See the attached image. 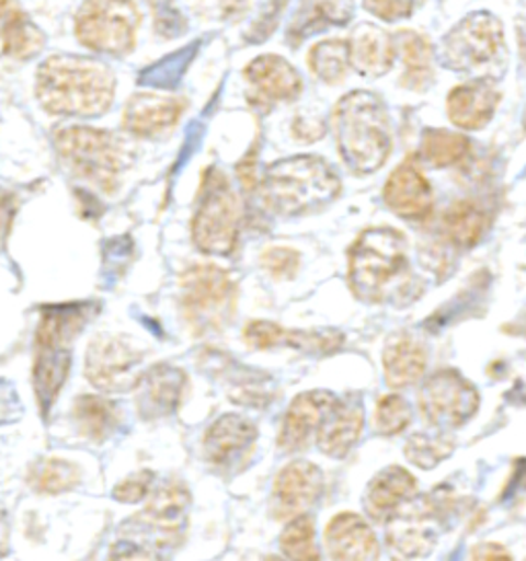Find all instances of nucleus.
Returning a JSON list of instances; mask_svg holds the SVG:
<instances>
[{"mask_svg":"<svg viewBox=\"0 0 526 561\" xmlns=\"http://www.w3.org/2000/svg\"><path fill=\"white\" fill-rule=\"evenodd\" d=\"M467 561H514L506 547L498 543H481L471 549Z\"/></svg>","mask_w":526,"mask_h":561,"instance_id":"de8ad7c7","label":"nucleus"},{"mask_svg":"<svg viewBox=\"0 0 526 561\" xmlns=\"http://www.w3.org/2000/svg\"><path fill=\"white\" fill-rule=\"evenodd\" d=\"M187 387V377L181 368L171 364H157L145 373L136 389H138V410L147 420H157L171 415L181 405V399Z\"/></svg>","mask_w":526,"mask_h":561,"instance_id":"6ab92c4d","label":"nucleus"},{"mask_svg":"<svg viewBox=\"0 0 526 561\" xmlns=\"http://www.w3.org/2000/svg\"><path fill=\"white\" fill-rule=\"evenodd\" d=\"M405 270L408 243L395 229H368L350 249V286L352 293L366 302H380L391 282Z\"/></svg>","mask_w":526,"mask_h":561,"instance_id":"20e7f679","label":"nucleus"},{"mask_svg":"<svg viewBox=\"0 0 526 561\" xmlns=\"http://www.w3.org/2000/svg\"><path fill=\"white\" fill-rule=\"evenodd\" d=\"M265 204L282 216L305 215L338 198L342 182L321 157L298 154L276 161L262 180Z\"/></svg>","mask_w":526,"mask_h":561,"instance_id":"7ed1b4c3","label":"nucleus"},{"mask_svg":"<svg viewBox=\"0 0 526 561\" xmlns=\"http://www.w3.org/2000/svg\"><path fill=\"white\" fill-rule=\"evenodd\" d=\"M469 140L460 133L443 130V128H427L422 134L420 157L424 163L436 169L457 165L469 154Z\"/></svg>","mask_w":526,"mask_h":561,"instance_id":"72a5a7b5","label":"nucleus"},{"mask_svg":"<svg viewBox=\"0 0 526 561\" xmlns=\"http://www.w3.org/2000/svg\"><path fill=\"white\" fill-rule=\"evenodd\" d=\"M11 547V523H9V512L0 504V560L9 553Z\"/></svg>","mask_w":526,"mask_h":561,"instance_id":"09e8293b","label":"nucleus"},{"mask_svg":"<svg viewBox=\"0 0 526 561\" xmlns=\"http://www.w3.org/2000/svg\"><path fill=\"white\" fill-rule=\"evenodd\" d=\"M393 42L401 48L403 65H405L403 84L415 91L424 89L432 81V62H434L432 44L424 35L415 32H401Z\"/></svg>","mask_w":526,"mask_h":561,"instance_id":"473e14b6","label":"nucleus"},{"mask_svg":"<svg viewBox=\"0 0 526 561\" xmlns=\"http://www.w3.org/2000/svg\"><path fill=\"white\" fill-rule=\"evenodd\" d=\"M245 77L251 84V95L263 107H270L278 101H293L302 91V79L298 70L276 54L258 56L245 68Z\"/></svg>","mask_w":526,"mask_h":561,"instance_id":"f3484780","label":"nucleus"},{"mask_svg":"<svg viewBox=\"0 0 526 561\" xmlns=\"http://www.w3.org/2000/svg\"><path fill=\"white\" fill-rule=\"evenodd\" d=\"M138 25L140 13L132 0H84L75 32L89 50L124 56L136 44Z\"/></svg>","mask_w":526,"mask_h":561,"instance_id":"6e6552de","label":"nucleus"},{"mask_svg":"<svg viewBox=\"0 0 526 561\" xmlns=\"http://www.w3.org/2000/svg\"><path fill=\"white\" fill-rule=\"evenodd\" d=\"M354 18V0H302L288 25L286 39L298 46L307 37L329 27H342Z\"/></svg>","mask_w":526,"mask_h":561,"instance_id":"a878e982","label":"nucleus"},{"mask_svg":"<svg viewBox=\"0 0 526 561\" xmlns=\"http://www.w3.org/2000/svg\"><path fill=\"white\" fill-rule=\"evenodd\" d=\"M443 225L446 237L457 248H473L485 232L488 218L473 202H457L446 210Z\"/></svg>","mask_w":526,"mask_h":561,"instance_id":"f704fd0d","label":"nucleus"},{"mask_svg":"<svg viewBox=\"0 0 526 561\" xmlns=\"http://www.w3.org/2000/svg\"><path fill=\"white\" fill-rule=\"evenodd\" d=\"M11 218H13V206L11 199L0 198V248L7 239V232L11 229Z\"/></svg>","mask_w":526,"mask_h":561,"instance_id":"8fccbe9b","label":"nucleus"},{"mask_svg":"<svg viewBox=\"0 0 526 561\" xmlns=\"http://www.w3.org/2000/svg\"><path fill=\"white\" fill-rule=\"evenodd\" d=\"M56 150L65 165L84 182L112 192L119 173L130 163L124 142L112 133L70 126L56 134Z\"/></svg>","mask_w":526,"mask_h":561,"instance_id":"39448f33","label":"nucleus"},{"mask_svg":"<svg viewBox=\"0 0 526 561\" xmlns=\"http://www.w3.org/2000/svg\"><path fill=\"white\" fill-rule=\"evenodd\" d=\"M479 410L476 387L453 368L434 373L420 391V412L430 426L459 428Z\"/></svg>","mask_w":526,"mask_h":561,"instance_id":"9b49d317","label":"nucleus"},{"mask_svg":"<svg viewBox=\"0 0 526 561\" xmlns=\"http://www.w3.org/2000/svg\"><path fill=\"white\" fill-rule=\"evenodd\" d=\"M9 4H11V0H0V19L9 13Z\"/></svg>","mask_w":526,"mask_h":561,"instance_id":"3c124183","label":"nucleus"},{"mask_svg":"<svg viewBox=\"0 0 526 561\" xmlns=\"http://www.w3.org/2000/svg\"><path fill=\"white\" fill-rule=\"evenodd\" d=\"M180 302L190 330L196 335H208L232 321L237 286L218 265H194L181 276Z\"/></svg>","mask_w":526,"mask_h":561,"instance_id":"0eeeda50","label":"nucleus"},{"mask_svg":"<svg viewBox=\"0 0 526 561\" xmlns=\"http://www.w3.org/2000/svg\"><path fill=\"white\" fill-rule=\"evenodd\" d=\"M411 424L410 403L401 396H385L377 403L375 426L382 436L401 434Z\"/></svg>","mask_w":526,"mask_h":561,"instance_id":"a19ab883","label":"nucleus"},{"mask_svg":"<svg viewBox=\"0 0 526 561\" xmlns=\"http://www.w3.org/2000/svg\"><path fill=\"white\" fill-rule=\"evenodd\" d=\"M185 103L175 95L136 93L124 112V128L134 136H157L175 126Z\"/></svg>","mask_w":526,"mask_h":561,"instance_id":"393cba45","label":"nucleus"},{"mask_svg":"<svg viewBox=\"0 0 526 561\" xmlns=\"http://www.w3.org/2000/svg\"><path fill=\"white\" fill-rule=\"evenodd\" d=\"M282 553L290 561H319V549L315 541V523L311 516H295L279 537Z\"/></svg>","mask_w":526,"mask_h":561,"instance_id":"58836bf2","label":"nucleus"},{"mask_svg":"<svg viewBox=\"0 0 526 561\" xmlns=\"http://www.w3.org/2000/svg\"><path fill=\"white\" fill-rule=\"evenodd\" d=\"M500 103V89L490 77L473 79L450 91L446 110L450 122L462 130H481L490 124Z\"/></svg>","mask_w":526,"mask_h":561,"instance_id":"a211bd4d","label":"nucleus"},{"mask_svg":"<svg viewBox=\"0 0 526 561\" xmlns=\"http://www.w3.org/2000/svg\"><path fill=\"white\" fill-rule=\"evenodd\" d=\"M262 265L278 280H290L295 278L300 265V255L295 249L274 248L267 249L262 255Z\"/></svg>","mask_w":526,"mask_h":561,"instance_id":"79ce46f5","label":"nucleus"},{"mask_svg":"<svg viewBox=\"0 0 526 561\" xmlns=\"http://www.w3.org/2000/svg\"><path fill=\"white\" fill-rule=\"evenodd\" d=\"M245 344L253 350L295 347L305 354L328 356L344 346V335L335 330H286L272 321H251L243 330Z\"/></svg>","mask_w":526,"mask_h":561,"instance_id":"4468645a","label":"nucleus"},{"mask_svg":"<svg viewBox=\"0 0 526 561\" xmlns=\"http://www.w3.org/2000/svg\"><path fill=\"white\" fill-rule=\"evenodd\" d=\"M142 352L132 347L126 340L115 335H99L84 358V375L93 387L105 393L130 391L142 377Z\"/></svg>","mask_w":526,"mask_h":561,"instance_id":"f8f14e48","label":"nucleus"},{"mask_svg":"<svg viewBox=\"0 0 526 561\" xmlns=\"http://www.w3.org/2000/svg\"><path fill=\"white\" fill-rule=\"evenodd\" d=\"M504 46V27L492 13H471L443 37V65L457 72H471L495 60Z\"/></svg>","mask_w":526,"mask_h":561,"instance_id":"9d476101","label":"nucleus"},{"mask_svg":"<svg viewBox=\"0 0 526 561\" xmlns=\"http://www.w3.org/2000/svg\"><path fill=\"white\" fill-rule=\"evenodd\" d=\"M309 67L319 81L329 84L342 83L350 68L347 44L342 39H328L317 44L309 51Z\"/></svg>","mask_w":526,"mask_h":561,"instance_id":"e433bc0d","label":"nucleus"},{"mask_svg":"<svg viewBox=\"0 0 526 561\" xmlns=\"http://www.w3.org/2000/svg\"><path fill=\"white\" fill-rule=\"evenodd\" d=\"M258 440V428L239 413H225L206 430L204 453L213 467H229L239 461Z\"/></svg>","mask_w":526,"mask_h":561,"instance_id":"5701e85b","label":"nucleus"},{"mask_svg":"<svg viewBox=\"0 0 526 561\" xmlns=\"http://www.w3.org/2000/svg\"><path fill=\"white\" fill-rule=\"evenodd\" d=\"M21 415H23V405H21L19 396H16L13 382L0 379V426L2 424H13Z\"/></svg>","mask_w":526,"mask_h":561,"instance_id":"a18cd8bd","label":"nucleus"},{"mask_svg":"<svg viewBox=\"0 0 526 561\" xmlns=\"http://www.w3.org/2000/svg\"><path fill=\"white\" fill-rule=\"evenodd\" d=\"M262 561H284V560H279V558H276V556H267V558H265V560H262Z\"/></svg>","mask_w":526,"mask_h":561,"instance_id":"603ef678","label":"nucleus"},{"mask_svg":"<svg viewBox=\"0 0 526 561\" xmlns=\"http://www.w3.org/2000/svg\"><path fill=\"white\" fill-rule=\"evenodd\" d=\"M438 492L403 502L387 520V547L393 561H420L438 543L444 516Z\"/></svg>","mask_w":526,"mask_h":561,"instance_id":"1a4fd4ad","label":"nucleus"},{"mask_svg":"<svg viewBox=\"0 0 526 561\" xmlns=\"http://www.w3.org/2000/svg\"><path fill=\"white\" fill-rule=\"evenodd\" d=\"M325 545L333 561H378L380 558L377 535L354 512H342L329 523Z\"/></svg>","mask_w":526,"mask_h":561,"instance_id":"aec40b11","label":"nucleus"},{"mask_svg":"<svg viewBox=\"0 0 526 561\" xmlns=\"http://www.w3.org/2000/svg\"><path fill=\"white\" fill-rule=\"evenodd\" d=\"M110 561H164L159 553L148 551L142 547H132V545H117L112 553Z\"/></svg>","mask_w":526,"mask_h":561,"instance_id":"49530a36","label":"nucleus"},{"mask_svg":"<svg viewBox=\"0 0 526 561\" xmlns=\"http://www.w3.org/2000/svg\"><path fill=\"white\" fill-rule=\"evenodd\" d=\"M335 401L338 396L329 391H307L296 396L284 415L278 436L279 448L284 453H296L309 445L312 434H317Z\"/></svg>","mask_w":526,"mask_h":561,"instance_id":"2eb2a0df","label":"nucleus"},{"mask_svg":"<svg viewBox=\"0 0 526 561\" xmlns=\"http://www.w3.org/2000/svg\"><path fill=\"white\" fill-rule=\"evenodd\" d=\"M364 405L358 397L338 399L317 430V445L331 459H344L361 440Z\"/></svg>","mask_w":526,"mask_h":561,"instance_id":"412c9836","label":"nucleus"},{"mask_svg":"<svg viewBox=\"0 0 526 561\" xmlns=\"http://www.w3.org/2000/svg\"><path fill=\"white\" fill-rule=\"evenodd\" d=\"M455 450V443L448 436H434L418 432L405 445V457L420 469H434Z\"/></svg>","mask_w":526,"mask_h":561,"instance_id":"ea45409f","label":"nucleus"},{"mask_svg":"<svg viewBox=\"0 0 526 561\" xmlns=\"http://www.w3.org/2000/svg\"><path fill=\"white\" fill-rule=\"evenodd\" d=\"M98 309L93 305H60L46 307L37 328V346L68 347L84 330Z\"/></svg>","mask_w":526,"mask_h":561,"instance_id":"c85d7f7f","label":"nucleus"},{"mask_svg":"<svg viewBox=\"0 0 526 561\" xmlns=\"http://www.w3.org/2000/svg\"><path fill=\"white\" fill-rule=\"evenodd\" d=\"M241 231V202L222 171L208 169L197 194L192 237L208 255H230Z\"/></svg>","mask_w":526,"mask_h":561,"instance_id":"423d86ee","label":"nucleus"},{"mask_svg":"<svg viewBox=\"0 0 526 561\" xmlns=\"http://www.w3.org/2000/svg\"><path fill=\"white\" fill-rule=\"evenodd\" d=\"M33 488L42 494H62L81 481V471L75 462L46 459L33 467L30 473Z\"/></svg>","mask_w":526,"mask_h":561,"instance_id":"4c0bfd02","label":"nucleus"},{"mask_svg":"<svg viewBox=\"0 0 526 561\" xmlns=\"http://www.w3.org/2000/svg\"><path fill=\"white\" fill-rule=\"evenodd\" d=\"M323 494V471L309 461L286 465L274 479L272 514L276 518H295L309 511Z\"/></svg>","mask_w":526,"mask_h":561,"instance_id":"ddd939ff","label":"nucleus"},{"mask_svg":"<svg viewBox=\"0 0 526 561\" xmlns=\"http://www.w3.org/2000/svg\"><path fill=\"white\" fill-rule=\"evenodd\" d=\"M190 500L192 497H190L187 488L183 483L171 481L163 488H159L148 500L145 516L155 527L167 530V533H178L185 520Z\"/></svg>","mask_w":526,"mask_h":561,"instance_id":"2f4dec72","label":"nucleus"},{"mask_svg":"<svg viewBox=\"0 0 526 561\" xmlns=\"http://www.w3.org/2000/svg\"><path fill=\"white\" fill-rule=\"evenodd\" d=\"M202 366L216 379L227 382L232 403H239L245 408H265L274 399V387H272L267 375L255 373V370L239 366V364L235 366L229 356L218 354L216 350L204 356Z\"/></svg>","mask_w":526,"mask_h":561,"instance_id":"dca6fc26","label":"nucleus"},{"mask_svg":"<svg viewBox=\"0 0 526 561\" xmlns=\"http://www.w3.org/2000/svg\"><path fill=\"white\" fill-rule=\"evenodd\" d=\"M35 95L54 116H101L114 101V72L91 58L52 56L37 70Z\"/></svg>","mask_w":526,"mask_h":561,"instance_id":"f257e3e1","label":"nucleus"},{"mask_svg":"<svg viewBox=\"0 0 526 561\" xmlns=\"http://www.w3.org/2000/svg\"><path fill=\"white\" fill-rule=\"evenodd\" d=\"M385 380L393 389L410 387L424 377L427 366L426 347L411 335L399 333L389 340L382 352Z\"/></svg>","mask_w":526,"mask_h":561,"instance_id":"cd10ccee","label":"nucleus"},{"mask_svg":"<svg viewBox=\"0 0 526 561\" xmlns=\"http://www.w3.org/2000/svg\"><path fill=\"white\" fill-rule=\"evenodd\" d=\"M46 37L37 30V25L25 18L23 13H11L2 30V46L4 54L15 60H27L44 48Z\"/></svg>","mask_w":526,"mask_h":561,"instance_id":"c9c22d12","label":"nucleus"},{"mask_svg":"<svg viewBox=\"0 0 526 561\" xmlns=\"http://www.w3.org/2000/svg\"><path fill=\"white\" fill-rule=\"evenodd\" d=\"M382 196L395 215L408 220H420L432 210V187L413 159L395 169Z\"/></svg>","mask_w":526,"mask_h":561,"instance_id":"4be33fe9","label":"nucleus"},{"mask_svg":"<svg viewBox=\"0 0 526 561\" xmlns=\"http://www.w3.org/2000/svg\"><path fill=\"white\" fill-rule=\"evenodd\" d=\"M415 478L403 467H387L368 483L364 506L375 520H387L403 502L415 494Z\"/></svg>","mask_w":526,"mask_h":561,"instance_id":"bb28decb","label":"nucleus"},{"mask_svg":"<svg viewBox=\"0 0 526 561\" xmlns=\"http://www.w3.org/2000/svg\"><path fill=\"white\" fill-rule=\"evenodd\" d=\"M70 373V350L68 347H39L33 368V385L39 410L46 415Z\"/></svg>","mask_w":526,"mask_h":561,"instance_id":"c756f323","label":"nucleus"},{"mask_svg":"<svg viewBox=\"0 0 526 561\" xmlns=\"http://www.w3.org/2000/svg\"><path fill=\"white\" fill-rule=\"evenodd\" d=\"M364 9L382 21H401L410 18L415 0H364Z\"/></svg>","mask_w":526,"mask_h":561,"instance_id":"c03bdc74","label":"nucleus"},{"mask_svg":"<svg viewBox=\"0 0 526 561\" xmlns=\"http://www.w3.org/2000/svg\"><path fill=\"white\" fill-rule=\"evenodd\" d=\"M72 415L82 436L95 443L112 436L119 422L117 405L98 396L79 397L72 408Z\"/></svg>","mask_w":526,"mask_h":561,"instance_id":"7c9ffc66","label":"nucleus"},{"mask_svg":"<svg viewBox=\"0 0 526 561\" xmlns=\"http://www.w3.org/2000/svg\"><path fill=\"white\" fill-rule=\"evenodd\" d=\"M155 479L152 471H138L130 478L122 479L114 488V497L124 504H136L145 500L150 490V483Z\"/></svg>","mask_w":526,"mask_h":561,"instance_id":"37998d69","label":"nucleus"},{"mask_svg":"<svg viewBox=\"0 0 526 561\" xmlns=\"http://www.w3.org/2000/svg\"><path fill=\"white\" fill-rule=\"evenodd\" d=\"M347 44V60L362 77L378 79L387 75L395 62L393 35L387 34L378 25L362 23L358 25Z\"/></svg>","mask_w":526,"mask_h":561,"instance_id":"b1692460","label":"nucleus"},{"mask_svg":"<svg viewBox=\"0 0 526 561\" xmlns=\"http://www.w3.org/2000/svg\"><path fill=\"white\" fill-rule=\"evenodd\" d=\"M338 149L354 173H375L393 149V130L385 101L370 91H352L333 110Z\"/></svg>","mask_w":526,"mask_h":561,"instance_id":"f03ea898","label":"nucleus"}]
</instances>
